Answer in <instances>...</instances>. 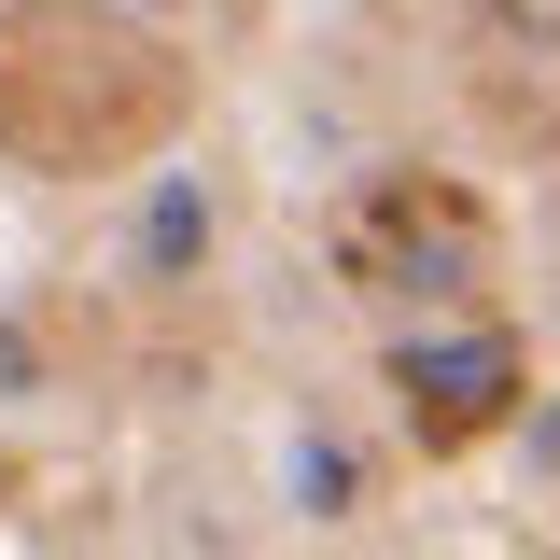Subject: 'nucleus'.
Wrapping results in <instances>:
<instances>
[{
    "instance_id": "obj_1",
    "label": "nucleus",
    "mask_w": 560,
    "mask_h": 560,
    "mask_svg": "<svg viewBox=\"0 0 560 560\" xmlns=\"http://www.w3.org/2000/svg\"><path fill=\"white\" fill-rule=\"evenodd\" d=\"M183 113V70L113 14H14L0 28V140L28 168H98Z\"/></svg>"
},
{
    "instance_id": "obj_2",
    "label": "nucleus",
    "mask_w": 560,
    "mask_h": 560,
    "mask_svg": "<svg viewBox=\"0 0 560 560\" xmlns=\"http://www.w3.org/2000/svg\"><path fill=\"white\" fill-rule=\"evenodd\" d=\"M393 393L420 434H490L518 407V337L504 323H448V337H393Z\"/></svg>"
},
{
    "instance_id": "obj_3",
    "label": "nucleus",
    "mask_w": 560,
    "mask_h": 560,
    "mask_svg": "<svg viewBox=\"0 0 560 560\" xmlns=\"http://www.w3.org/2000/svg\"><path fill=\"white\" fill-rule=\"evenodd\" d=\"M364 267H393L407 294H477V224L420 210L407 183H378V197H364Z\"/></svg>"
},
{
    "instance_id": "obj_4",
    "label": "nucleus",
    "mask_w": 560,
    "mask_h": 560,
    "mask_svg": "<svg viewBox=\"0 0 560 560\" xmlns=\"http://www.w3.org/2000/svg\"><path fill=\"white\" fill-rule=\"evenodd\" d=\"M140 280H197L210 267V197H197V168H168V183H154V197H140Z\"/></svg>"
},
{
    "instance_id": "obj_5",
    "label": "nucleus",
    "mask_w": 560,
    "mask_h": 560,
    "mask_svg": "<svg viewBox=\"0 0 560 560\" xmlns=\"http://www.w3.org/2000/svg\"><path fill=\"white\" fill-rule=\"evenodd\" d=\"M294 504H308V518H350V448L323 420H294Z\"/></svg>"
},
{
    "instance_id": "obj_6",
    "label": "nucleus",
    "mask_w": 560,
    "mask_h": 560,
    "mask_svg": "<svg viewBox=\"0 0 560 560\" xmlns=\"http://www.w3.org/2000/svg\"><path fill=\"white\" fill-rule=\"evenodd\" d=\"M0 393H43V350L14 337V323H0Z\"/></svg>"
}]
</instances>
